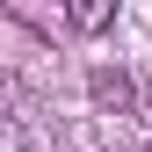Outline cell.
<instances>
[{
    "instance_id": "obj_1",
    "label": "cell",
    "mask_w": 152,
    "mask_h": 152,
    "mask_svg": "<svg viewBox=\"0 0 152 152\" xmlns=\"http://www.w3.org/2000/svg\"><path fill=\"white\" fill-rule=\"evenodd\" d=\"M58 15H65L72 36H102L109 22H116V0H58Z\"/></svg>"
},
{
    "instance_id": "obj_2",
    "label": "cell",
    "mask_w": 152,
    "mask_h": 152,
    "mask_svg": "<svg viewBox=\"0 0 152 152\" xmlns=\"http://www.w3.org/2000/svg\"><path fill=\"white\" fill-rule=\"evenodd\" d=\"M94 102H130V80H123V72H94Z\"/></svg>"
},
{
    "instance_id": "obj_3",
    "label": "cell",
    "mask_w": 152,
    "mask_h": 152,
    "mask_svg": "<svg viewBox=\"0 0 152 152\" xmlns=\"http://www.w3.org/2000/svg\"><path fill=\"white\" fill-rule=\"evenodd\" d=\"M138 152H152V145H138Z\"/></svg>"
}]
</instances>
